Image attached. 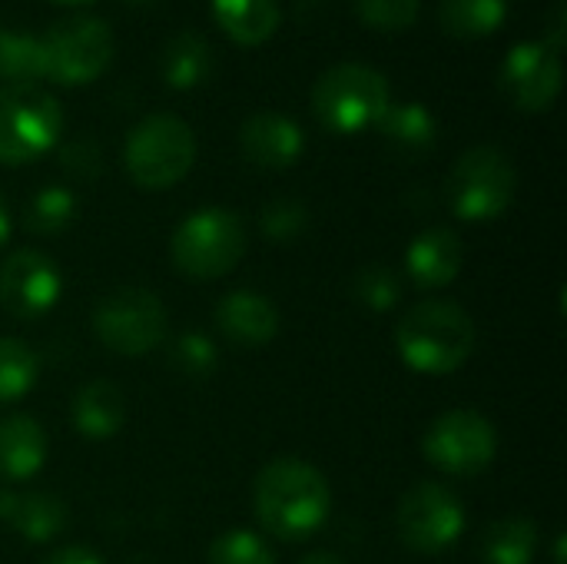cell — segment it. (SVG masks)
Segmentation results:
<instances>
[{
	"label": "cell",
	"instance_id": "obj_1",
	"mask_svg": "<svg viewBox=\"0 0 567 564\" xmlns=\"http://www.w3.org/2000/svg\"><path fill=\"white\" fill-rule=\"evenodd\" d=\"M252 509L272 539L302 542L329 522L332 489L316 465L302 459H272L252 482Z\"/></svg>",
	"mask_w": 567,
	"mask_h": 564
},
{
	"label": "cell",
	"instance_id": "obj_2",
	"mask_svg": "<svg viewBox=\"0 0 567 564\" xmlns=\"http://www.w3.org/2000/svg\"><path fill=\"white\" fill-rule=\"evenodd\" d=\"M478 342L475 319L445 299L415 302L395 326V352L419 376H452L458 372Z\"/></svg>",
	"mask_w": 567,
	"mask_h": 564
},
{
	"label": "cell",
	"instance_id": "obj_3",
	"mask_svg": "<svg viewBox=\"0 0 567 564\" xmlns=\"http://www.w3.org/2000/svg\"><path fill=\"white\" fill-rule=\"evenodd\" d=\"M246 256V226L226 206H203L189 213L169 239V259L179 276L213 283L229 276Z\"/></svg>",
	"mask_w": 567,
	"mask_h": 564
},
{
	"label": "cell",
	"instance_id": "obj_4",
	"mask_svg": "<svg viewBox=\"0 0 567 564\" xmlns=\"http://www.w3.org/2000/svg\"><path fill=\"white\" fill-rule=\"evenodd\" d=\"M123 163L136 186L169 189L186 180L196 163V133L176 113H150L130 130Z\"/></svg>",
	"mask_w": 567,
	"mask_h": 564
},
{
	"label": "cell",
	"instance_id": "obj_5",
	"mask_svg": "<svg viewBox=\"0 0 567 564\" xmlns=\"http://www.w3.org/2000/svg\"><path fill=\"white\" fill-rule=\"evenodd\" d=\"M389 80L369 63H336L312 86V113L332 133H362L389 110Z\"/></svg>",
	"mask_w": 567,
	"mask_h": 564
},
{
	"label": "cell",
	"instance_id": "obj_6",
	"mask_svg": "<svg viewBox=\"0 0 567 564\" xmlns=\"http://www.w3.org/2000/svg\"><path fill=\"white\" fill-rule=\"evenodd\" d=\"M518 193V170L498 146L465 150L445 183L449 206L465 223H488L508 213Z\"/></svg>",
	"mask_w": 567,
	"mask_h": 564
},
{
	"label": "cell",
	"instance_id": "obj_7",
	"mask_svg": "<svg viewBox=\"0 0 567 564\" xmlns=\"http://www.w3.org/2000/svg\"><path fill=\"white\" fill-rule=\"evenodd\" d=\"M63 106L37 83L0 86V166H23L60 143Z\"/></svg>",
	"mask_w": 567,
	"mask_h": 564
},
{
	"label": "cell",
	"instance_id": "obj_8",
	"mask_svg": "<svg viewBox=\"0 0 567 564\" xmlns=\"http://www.w3.org/2000/svg\"><path fill=\"white\" fill-rule=\"evenodd\" d=\"M93 332L110 352L136 359V356H146L166 342L169 312L153 289L120 286V289H110L96 302Z\"/></svg>",
	"mask_w": 567,
	"mask_h": 564
},
{
	"label": "cell",
	"instance_id": "obj_9",
	"mask_svg": "<svg viewBox=\"0 0 567 564\" xmlns=\"http://www.w3.org/2000/svg\"><path fill=\"white\" fill-rule=\"evenodd\" d=\"M40 80L80 86L96 80L113 60V30L96 17H66L37 37Z\"/></svg>",
	"mask_w": 567,
	"mask_h": 564
},
{
	"label": "cell",
	"instance_id": "obj_10",
	"mask_svg": "<svg viewBox=\"0 0 567 564\" xmlns=\"http://www.w3.org/2000/svg\"><path fill=\"white\" fill-rule=\"evenodd\" d=\"M422 452L445 475H482L498 455V432L482 412L452 409L425 429Z\"/></svg>",
	"mask_w": 567,
	"mask_h": 564
},
{
	"label": "cell",
	"instance_id": "obj_11",
	"mask_svg": "<svg viewBox=\"0 0 567 564\" xmlns=\"http://www.w3.org/2000/svg\"><path fill=\"white\" fill-rule=\"evenodd\" d=\"M395 529L405 548L419 555H439L462 539L465 505L449 485L419 482L399 499Z\"/></svg>",
	"mask_w": 567,
	"mask_h": 564
},
{
	"label": "cell",
	"instance_id": "obj_12",
	"mask_svg": "<svg viewBox=\"0 0 567 564\" xmlns=\"http://www.w3.org/2000/svg\"><path fill=\"white\" fill-rule=\"evenodd\" d=\"M63 293L60 266L40 249H17L0 266V306L13 319H40L47 316Z\"/></svg>",
	"mask_w": 567,
	"mask_h": 564
},
{
	"label": "cell",
	"instance_id": "obj_13",
	"mask_svg": "<svg viewBox=\"0 0 567 564\" xmlns=\"http://www.w3.org/2000/svg\"><path fill=\"white\" fill-rule=\"evenodd\" d=\"M502 90L525 113H545L561 93V57L542 40H522L505 53Z\"/></svg>",
	"mask_w": 567,
	"mask_h": 564
},
{
	"label": "cell",
	"instance_id": "obj_14",
	"mask_svg": "<svg viewBox=\"0 0 567 564\" xmlns=\"http://www.w3.org/2000/svg\"><path fill=\"white\" fill-rule=\"evenodd\" d=\"M216 332L239 349H262L279 336V309L272 299L252 289L226 293L213 309Z\"/></svg>",
	"mask_w": 567,
	"mask_h": 564
},
{
	"label": "cell",
	"instance_id": "obj_15",
	"mask_svg": "<svg viewBox=\"0 0 567 564\" xmlns=\"http://www.w3.org/2000/svg\"><path fill=\"white\" fill-rule=\"evenodd\" d=\"M239 150L249 163L262 170H289L306 150V133L292 116L262 110L243 120Z\"/></svg>",
	"mask_w": 567,
	"mask_h": 564
},
{
	"label": "cell",
	"instance_id": "obj_16",
	"mask_svg": "<svg viewBox=\"0 0 567 564\" xmlns=\"http://www.w3.org/2000/svg\"><path fill=\"white\" fill-rule=\"evenodd\" d=\"M462 263H465L462 239L455 229H445V226H432L419 233L405 249V269L419 289L452 286L462 273Z\"/></svg>",
	"mask_w": 567,
	"mask_h": 564
},
{
	"label": "cell",
	"instance_id": "obj_17",
	"mask_svg": "<svg viewBox=\"0 0 567 564\" xmlns=\"http://www.w3.org/2000/svg\"><path fill=\"white\" fill-rule=\"evenodd\" d=\"M0 522L10 525L23 542L43 545L66 529V502L50 492H0Z\"/></svg>",
	"mask_w": 567,
	"mask_h": 564
},
{
	"label": "cell",
	"instance_id": "obj_18",
	"mask_svg": "<svg viewBox=\"0 0 567 564\" xmlns=\"http://www.w3.org/2000/svg\"><path fill=\"white\" fill-rule=\"evenodd\" d=\"M70 422L80 439H90V442L113 439L126 422V402H123L120 386L106 379L80 386L70 402Z\"/></svg>",
	"mask_w": 567,
	"mask_h": 564
},
{
	"label": "cell",
	"instance_id": "obj_19",
	"mask_svg": "<svg viewBox=\"0 0 567 564\" xmlns=\"http://www.w3.org/2000/svg\"><path fill=\"white\" fill-rule=\"evenodd\" d=\"M47 462V432L30 416L0 419V479L30 482Z\"/></svg>",
	"mask_w": 567,
	"mask_h": 564
},
{
	"label": "cell",
	"instance_id": "obj_20",
	"mask_svg": "<svg viewBox=\"0 0 567 564\" xmlns=\"http://www.w3.org/2000/svg\"><path fill=\"white\" fill-rule=\"evenodd\" d=\"M375 130L402 156H422L439 140V120L422 103H389V110L379 116Z\"/></svg>",
	"mask_w": 567,
	"mask_h": 564
},
{
	"label": "cell",
	"instance_id": "obj_21",
	"mask_svg": "<svg viewBox=\"0 0 567 564\" xmlns=\"http://www.w3.org/2000/svg\"><path fill=\"white\" fill-rule=\"evenodd\" d=\"M216 23L243 47H259L279 30V0H213Z\"/></svg>",
	"mask_w": 567,
	"mask_h": 564
},
{
	"label": "cell",
	"instance_id": "obj_22",
	"mask_svg": "<svg viewBox=\"0 0 567 564\" xmlns=\"http://www.w3.org/2000/svg\"><path fill=\"white\" fill-rule=\"evenodd\" d=\"M209 70H213V50L203 33L183 30L173 40H166L159 53L163 83H169L173 90H193L209 76Z\"/></svg>",
	"mask_w": 567,
	"mask_h": 564
},
{
	"label": "cell",
	"instance_id": "obj_23",
	"mask_svg": "<svg viewBox=\"0 0 567 564\" xmlns=\"http://www.w3.org/2000/svg\"><path fill=\"white\" fill-rule=\"evenodd\" d=\"M538 539L542 535L532 519H498L482 535V558L485 564H532L538 555Z\"/></svg>",
	"mask_w": 567,
	"mask_h": 564
},
{
	"label": "cell",
	"instance_id": "obj_24",
	"mask_svg": "<svg viewBox=\"0 0 567 564\" xmlns=\"http://www.w3.org/2000/svg\"><path fill=\"white\" fill-rule=\"evenodd\" d=\"M508 17V0H442L439 20L458 40H482Z\"/></svg>",
	"mask_w": 567,
	"mask_h": 564
},
{
	"label": "cell",
	"instance_id": "obj_25",
	"mask_svg": "<svg viewBox=\"0 0 567 564\" xmlns=\"http://www.w3.org/2000/svg\"><path fill=\"white\" fill-rule=\"evenodd\" d=\"M37 352L23 339L0 336V406L23 399L37 386Z\"/></svg>",
	"mask_w": 567,
	"mask_h": 564
},
{
	"label": "cell",
	"instance_id": "obj_26",
	"mask_svg": "<svg viewBox=\"0 0 567 564\" xmlns=\"http://www.w3.org/2000/svg\"><path fill=\"white\" fill-rule=\"evenodd\" d=\"M76 219V196L66 186H43L27 203V229L40 236H56Z\"/></svg>",
	"mask_w": 567,
	"mask_h": 564
},
{
	"label": "cell",
	"instance_id": "obj_27",
	"mask_svg": "<svg viewBox=\"0 0 567 564\" xmlns=\"http://www.w3.org/2000/svg\"><path fill=\"white\" fill-rule=\"evenodd\" d=\"M40 80V43L33 33L0 27V83H33Z\"/></svg>",
	"mask_w": 567,
	"mask_h": 564
},
{
	"label": "cell",
	"instance_id": "obj_28",
	"mask_svg": "<svg viewBox=\"0 0 567 564\" xmlns=\"http://www.w3.org/2000/svg\"><path fill=\"white\" fill-rule=\"evenodd\" d=\"M209 564H276V555L269 548V542L249 529H229L223 535L213 539L209 552H206Z\"/></svg>",
	"mask_w": 567,
	"mask_h": 564
},
{
	"label": "cell",
	"instance_id": "obj_29",
	"mask_svg": "<svg viewBox=\"0 0 567 564\" xmlns=\"http://www.w3.org/2000/svg\"><path fill=\"white\" fill-rule=\"evenodd\" d=\"M169 366L186 379H206L219 366V349L203 332H183L169 342Z\"/></svg>",
	"mask_w": 567,
	"mask_h": 564
},
{
	"label": "cell",
	"instance_id": "obj_30",
	"mask_svg": "<svg viewBox=\"0 0 567 564\" xmlns=\"http://www.w3.org/2000/svg\"><path fill=\"white\" fill-rule=\"evenodd\" d=\"M352 296H355L365 309H372V312H389V309L399 302V296H402V283H399V276H395L389 266L372 263V266H362V269L355 273V279H352Z\"/></svg>",
	"mask_w": 567,
	"mask_h": 564
},
{
	"label": "cell",
	"instance_id": "obj_31",
	"mask_svg": "<svg viewBox=\"0 0 567 564\" xmlns=\"http://www.w3.org/2000/svg\"><path fill=\"white\" fill-rule=\"evenodd\" d=\"M306 223H309V213L299 199H272L266 203L262 216H259V226L266 233V239L272 243H292L306 233Z\"/></svg>",
	"mask_w": 567,
	"mask_h": 564
},
{
	"label": "cell",
	"instance_id": "obj_32",
	"mask_svg": "<svg viewBox=\"0 0 567 564\" xmlns=\"http://www.w3.org/2000/svg\"><path fill=\"white\" fill-rule=\"evenodd\" d=\"M365 27L375 30H405L419 20L422 0H352Z\"/></svg>",
	"mask_w": 567,
	"mask_h": 564
},
{
	"label": "cell",
	"instance_id": "obj_33",
	"mask_svg": "<svg viewBox=\"0 0 567 564\" xmlns=\"http://www.w3.org/2000/svg\"><path fill=\"white\" fill-rule=\"evenodd\" d=\"M565 0H555V7H551V20H548V37L542 40L548 50H555L558 57H561V50H565L567 43V17H565Z\"/></svg>",
	"mask_w": 567,
	"mask_h": 564
},
{
	"label": "cell",
	"instance_id": "obj_34",
	"mask_svg": "<svg viewBox=\"0 0 567 564\" xmlns=\"http://www.w3.org/2000/svg\"><path fill=\"white\" fill-rule=\"evenodd\" d=\"M40 564H103V558L90 548H80V545H66V548H56L50 552Z\"/></svg>",
	"mask_w": 567,
	"mask_h": 564
},
{
	"label": "cell",
	"instance_id": "obj_35",
	"mask_svg": "<svg viewBox=\"0 0 567 564\" xmlns=\"http://www.w3.org/2000/svg\"><path fill=\"white\" fill-rule=\"evenodd\" d=\"M299 564H346L339 555H332V552H312V555H306Z\"/></svg>",
	"mask_w": 567,
	"mask_h": 564
},
{
	"label": "cell",
	"instance_id": "obj_36",
	"mask_svg": "<svg viewBox=\"0 0 567 564\" xmlns=\"http://www.w3.org/2000/svg\"><path fill=\"white\" fill-rule=\"evenodd\" d=\"M10 239V209H7V203H3V196H0V246Z\"/></svg>",
	"mask_w": 567,
	"mask_h": 564
},
{
	"label": "cell",
	"instance_id": "obj_37",
	"mask_svg": "<svg viewBox=\"0 0 567 564\" xmlns=\"http://www.w3.org/2000/svg\"><path fill=\"white\" fill-rule=\"evenodd\" d=\"M555 564H565V535H558V545H555Z\"/></svg>",
	"mask_w": 567,
	"mask_h": 564
},
{
	"label": "cell",
	"instance_id": "obj_38",
	"mask_svg": "<svg viewBox=\"0 0 567 564\" xmlns=\"http://www.w3.org/2000/svg\"><path fill=\"white\" fill-rule=\"evenodd\" d=\"M53 3H86V0H53Z\"/></svg>",
	"mask_w": 567,
	"mask_h": 564
}]
</instances>
